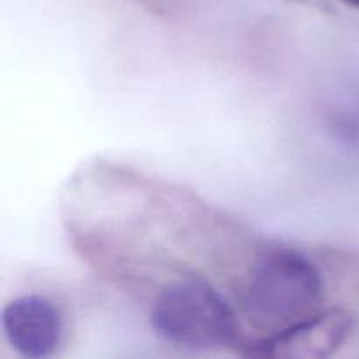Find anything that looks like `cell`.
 Returning <instances> with one entry per match:
<instances>
[{"instance_id":"3957f363","label":"cell","mask_w":359,"mask_h":359,"mask_svg":"<svg viewBox=\"0 0 359 359\" xmlns=\"http://www.w3.org/2000/svg\"><path fill=\"white\" fill-rule=\"evenodd\" d=\"M354 325L356 319L353 312L330 309L249 344L248 354L262 358L325 359L347 342Z\"/></svg>"},{"instance_id":"6da1fadb","label":"cell","mask_w":359,"mask_h":359,"mask_svg":"<svg viewBox=\"0 0 359 359\" xmlns=\"http://www.w3.org/2000/svg\"><path fill=\"white\" fill-rule=\"evenodd\" d=\"M323 294L318 266L294 249L277 248L252 265L242 291V311L256 328L276 333L314 314Z\"/></svg>"},{"instance_id":"277c9868","label":"cell","mask_w":359,"mask_h":359,"mask_svg":"<svg viewBox=\"0 0 359 359\" xmlns=\"http://www.w3.org/2000/svg\"><path fill=\"white\" fill-rule=\"evenodd\" d=\"M2 330L20 356L42 359L51 356L62 344L63 321L53 302L39 294H27L4 307Z\"/></svg>"},{"instance_id":"7a4b0ae2","label":"cell","mask_w":359,"mask_h":359,"mask_svg":"<svg viewBox=\"0 0 359 359\" xmlns=\"http://www.w3.org/2000/svg\"><path fill=\"white\" fill-rule=\"evenodd\" d=\"M158 337L188 351H219L238 339V323L223 294L203 280L188 279L161 291L151 312Z\"/></svg>"},{"instance_id":"5b68a950","label":"cell","mask_w":359,"mask_h":359,"mask_svg":"<svg viewBox=\"0 0 359 359\" xmlns=\"http://www.w3.org/2000/svg\"><path fill=\"white\" fill-rule=\"evenodd\" d=\"M342 2H346L347 6H351V7H358L359 9V0H342Z\"/></svg>"}]
</instances>
